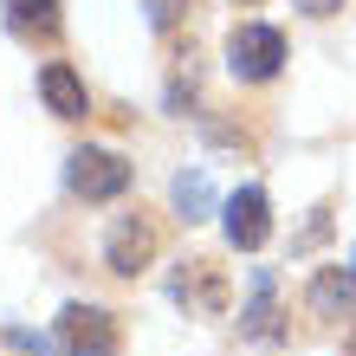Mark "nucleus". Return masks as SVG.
Returning <instances> with one entry per match:
<instances>
[{
    "label": "nucleus",
    "instance_id": "nucleus-1",
    "mask_svg": "<svg viewBox=\"0 0 356 356\" xmlns=\"http://www.w3.org/2000/svg\"><path fill=\"white\" fill-rule=\"evenodd\" d=\"M279 65H285V33L279 26L246 19V26L227 33V72H234L240 85H266V78H279Z\"/></svg>",
    "mask_w": 356,
    "mask_h": 356
},
{
    "label": "nucleus",
    "instance_id": "nucleus-2",
    "mask_svg": "<svg viewBox=\"0 0 356 356\" xmlns=\"http://www.w3.org/2000/svg\"><path fill=\"white\" fill-rule=\"evenodd\" d=\"M58 343H65V356H123L117 311H104V305H65V311H58Z\"/></svg>",
    "mask_w": 356,
    "mask_h": 356
},
{
    "label": "nucleus",
    "instance_id": "nucleus-3",
    "mask_svg": "<svg viewBox=\"0 0 356 356\" xmlns=\"http://www.w3.org/2000/svg\"><path fill=\"white\" fill-rule=\"evenodd\" d=\"M169 298L188 311V318H220L227 298H234V285H227V272L214 259H181L175 279H169Z\"/></svg>",
    "mask_w": 356,
    "mask_h": 356
},
{
    "label": "nucleus",
    "instance_id": "nucleus-4",
    "mask_svg": "<svg viewBox=\"0 0 356 356\" xmlns=\"http://www.w3.org/2000/svg\"><path fill=\"white\" fill-rule=\"evenodd\" d=\"M65 181H72L78 201H117L123 188H130V162H123L117 149H72Z\"/></svg>",
    "mask_w": 356,
    "mask_h": 356
},
{
    "label": "nucleus",
    "instance_id": "nucleus-5",
    "mask_svg": "<svg viewBox=\"0 0 356 356\" xmlns=\"http://www.w3.org/2000/svg\"><path fill=\"white\" fill-rule=\"evenodd\" d=\"M220 227H227V246L234 253H259L272 240V201L266 188H234V195L220 201Z\"/></svg>",
    "mask_w": 356,
    "mask_h": 356
},
{
    "label": "nucleus",
    "instance_id": "nucleus-6",
    "mask_svg": "<svg viewBox=\"0 0 356 356\" xmlns=\"http://www.w3.org/2000/svg\"><path fill=\"white\" fill-rule=\"evenodd\" d=\"M149 259H156V227H149V214H117L111 240H104V266L123 272V279H136Z\"/></svg>",
    "mask_w": 356,
    "mask_h": 356
},
{
    "label": "nucleus",
    "instance_id": "nucleus-7",
    "mask_svg": "<svg viewBox=\"0 0 356 356\" xmlns=\"http://www.w3.org/2000/svg\"><path fill=\"white\" fill-rule=\"evenodd\" d=\"M240 330H246L253 343H279V337H285V324H279V279H272L266 266L253 272V305L240 311Z\"/></svg>",
    "mask_w": 356,
    "mask_h": 356
},
{
    "label": "nucleus",
    "instance_id": "nucleus-8",
    "mask_svg": "<svg viewBox=\"0 0 356 356\" xmlns=\"http://www.w3.org/2000/svg\"><path fill=\"white\" fill-rule=\"evenodd\" d=\"M39 97H46V111H52V117H85V111H91L85 78H78L72 65H58V58L39 72Z\"/></svg>",
    "mask_w": 356,
    "mask_h": 356
},
{
    "label": "nucleus",
    "instance_id": "nucleus-9",
    "mask_svg": "<svg viewBox=\"0 0 356 356\" xmlns=\"http://www.w3.org/2000/svg\"><path fill=\"white\" fill-rule=\"evenodd\" d=\"M0 7H7V26L19 39H58V26H65L58 0H0Z\"/></svg>",
    "mask_w": 356,
    "mask_h": 356
},
{
    "label": "nucleus",
    "instance_id": "nucleus-10",
    "mask_svg": "<svg viewBox=\"0 0 356 356\" xmlns=\"http://www.w3.org/2000/svg\"><path fill=\"white\" fill-rule=\"evenodd\" d=\"M350 305H356V272L324 266L318 279H311V311H318V318H343Z\"/></svg>",
    "mask_w": 356,
    "mask_h": 356
},
{
    "label": "nucleus",
    "instance_id": "nucleus-11",
    "mask_svg": "<svg viewBox=\"0 0 356 356\" xmlns=\"http://www.w3.org/2000/svg\"><path fill=\"white\" fill-rule=\"evenodd\" d=\"M175 214L181 220H207V214H214V181H207V169L175 175Z\"/></svg>",
    "mask_w": 356,
    "mask_h": 356
},
{
    "label": "nucleus",
    "instance_id": "nucleus-12",
    "mask_svg": "<svg viewBox=\"0 0 356 356\" xmlns=\"http://www.w3.org/2000/svg\"><path fill=\"white\" fill-rule=\"evenodd\" d=\"M188 7H195V0H149V26L156 33H175L181 19H188Z\"/></svg>",
    "mask_w": 356,
    "mask_h": 356
},
{
    "label": "nucleus",
    "instance_id": "nucleus-13",
    "mask_svg": "<svg viewBox=\"0 0 356 356\" xmlns=\"http://www.w3.org/2000/svg\"><path fill=\"white\" fill-rule=\"evenodd\" d=\"M291 7H298V13H311V19H330V13L343 7V0H291Z\"/></svg>",
    "mask_w": 356,
    "mask_h": 356
},
{
    "label": "nucleus",
    "instance_id": "nucleus-14",
    "mask_svg": "<svg viewBox=\"0 0 356 356\" xmlns=\"http://www.w3.org/2000/svg\"><path fill=\"white\" fill-rule=\"evenodd\" d=\"M350 356H356V343H350Z\"/></svg>",
    "mask_w": 356,
    "mask_h": 356
},
{
    "label": "nucleus",
    "instance_id": "nucleus-15",
    "mask_svg": "<svg viewBox=\"0 0 356 356\" xmlns=\"http://www.w3.org/2000/svg\"><path fill=\"white\" fill-rule=\"evenodd\" d=\"M350 266H356V259H350Z\"/></svg>",
    "mask_w": 356,
    "mask_h": 356
}]
</instances>
